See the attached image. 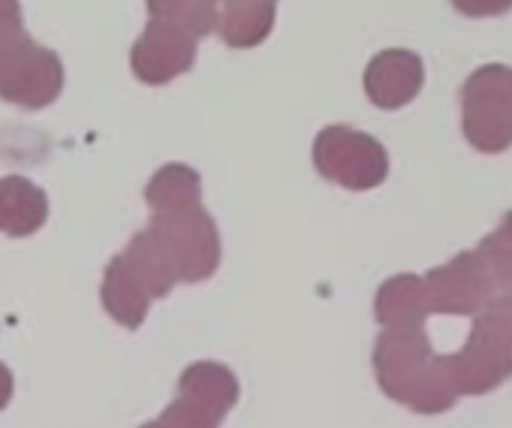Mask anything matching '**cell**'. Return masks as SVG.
<instances>
[{
    "label": "cell",
    "instance_id": "6",
    "mask_svg": "<svg viewBox=\"0 0 512 428\" xmlns=\"http://www.w3.org/2000/svg\"><path fill=\"white\" fill-rule=\"evenodd\" d=\"M238 401V377L220 362H193L178 380V398L145 428H220Z\"/></svg>",
    "mask_w": 512,
    "mask_h": 428
},
{
    "label": "cell",
    "instance_id": "10",
    "mask_svg": "<svg viewBox=\"0 0 512 428\" xmlns=\"http://www.w3.org/2000/svg\"><path fill=\"white\" fill-rule=\"evenodd\" d=\"M425 85V64L410 49H386L371 58L365 70V94L380 109H401L419 97Z\"/></svg>",
    "mask_w": 512,
    "mask_h": 428
},
{
    "label": "cell",
    "instance_id": "3",
    "mask_svg": "<svg viewBox=\"0 0 512 428\" xmlns=\"http://www.w3.org/2000/svg\"><path fill=\"white\" fill-rule=\"evenodd\" d=\"M61 88L64 67L58 55L25 34L19 0H0V97L25 109H43L58 100Z\"/></svg>",
    "mask_w": 512,
    "mask_h": 428
},
{
    "label": "cell",
    "instance_id": "7",
    "mask_svg": "<svg viewBox=\"0 0 512 428\" xmlns=\"http://www.w3.org/2000/svg\"><path fill=\"white\" fill-rule=\"evenodd\" d=\"M314 163L323 178L347 190H371L389 175V154L371 133L326 127L314 142Z\"/></svg>",
    "mask_w": 512,
    "mask_h": 428
},
{
    "label": "cell",
    "instance_id": "14",
    "mask_svg": "<svg viewBox=\"0 0 512 428\" xmlns=\"http://www.w3.org/2000/svg\"><path fill=\"white\" fill-rule=\"evenodd\" d=\"M148 10L160 22H172L196 40L214 31L217 0H148Z\"/></svg>",
    "mask_w": 512,
    "mask_h": 428
},
{
    "label": "cell",
    "instance_id": "5",
    "mask_svg": "<svg viewBox=\"0 0 512 428\" xmlns=\"http://www.w3.org/2000/svg\"><path fill=\"white\" fill-rule=\"evenodd\" d=\"M461 124L467 142L482 154L512 145V67L485 64L464 82Z\"/></svg>",
    "mask_w": 512,
    "mask_h": 428
},
{
    "label": "cell",
    "instance_id": "15",
    "mask_svg": "<svg viewBox=\"0 0 512 428\" xmlns=\"http://www.w3.org/2000/svg\"><path fill=\"white\" fill-rule=\"evenodd\" d=\"M476 257L482 260L494 293L497 290H509L512 287V211L506 214V221L500 224V230H494L476 251ZM491 293V296H494Z\"/></svg>",
    "mask_w": 512,
    "mask_h": 428
},
{
    "label": "cell",
    "instance_id": "8",
    "mask_svg": "<svg viewBox=\"0 0 512 428\" xmlns=\"http://www.w3.org/2000/svg\"><path fill=\"white\" fill-rule=\"evenodd\" d=\"M422 284L428 311L437 314H479L494 293L491 278L473 251H464L452 263L434 269Z\"/></svg>",
    "mask_w": 512,
    "mask_h": 428
},
{
    "label": "cell",
    "instance_id": "1",
    "mask_svg": "<svg viewBox=\"0 0 512 428\" xmlns=\"http://www.w3.org/2000/svg\"><path fill=\"white\" fill-rule=\"evenodd\" d=\"M178 281H184V266L175 245L157 224H148L109 263L100 296L115 323L139 329L151 302L166 296Z\"/></svg>",
    "mask_w": 512,
    "mask_h": 428
},
{
    "label": "cell",
    "instance_id": "4",
    "mask_svg": "<svg viewBox=\"0 0 512 428\" xmlns=\"http://www.w3.org/2000/svg\"><path fill=\"white\" fill-rule=\"evenodd\" d=\"M455 392H485L512 374V317L488 302L476 314V326L464 350L440 359Z\"/></svg>",
    "mask_w": 512,
    "mask_h": 428
},
{
    "label": "cell",
    "instance_id": "16",
    "mask_svg": "<svg viewBox=\"0 0 512 428\" xmlns=\"http://www.w3.org/2000/svg\"><path fill=\"white\" fill-rule=\"evenodd\" d=\"M452 7L461 16L488 19V16H506L512 10V0H452Z\"/></svg>",
    "mask_w": 512,
    "mask_h": 428
},
{
    "label": "cell",
    "instance_id": "13",
    "mask_svg": "<svg viewBox=\"0 0 512 428\" xmlns=\"http://www.w3.org/2000/svg\"><path fill=\"white\" fill-rule=\"evenodd\" d=\"M377 320L383 326H422L428 317L425 284L416 275H398L386 281L377 293Z\"/></svg>",
    "mask_w": 512,
    "mask_h": 428
},
{
    "label": "cell",
    "instance_id": "17",
    "mask_svg": "<svg viewBox=\"0 0 512 428\" xmlns=\"http://www.w3.org/2000/svg\"><path fill=\"white\" fill-rule=\"evenodd\" d=\"M13 389H16V380H13V371L0 362V410H4L10 401H13Z\"/></svg>",
    "mask_w": 512,
    "mask_h": 428
},
{
    "label": "cell",
    "instance_id": "11",
    "mask_svg": "<svg viewBox=\"0 0 512 428\" xmlns=\"http://www.w3.org/2000/svg\"><path fill=\"white\" fill-rule=\"evenodd\" d=\"M46 218L49 199L34 181L22 175L0 178V233L13 239H28L43 230Z\"/></svg>",
    "mask_w": 512,
    "mask_h": 428
},
{
    "label": "cell",
    "instance_id": "12",
    "mask_svg": "<svg viewBox=\"0 0 512 428\" xmlns=\"http://www.w3.org/2000/svg\"><path fill=\"white\" fill-rule=\"evenodd\" d=\"M275 25L272 0H217V22L220 37L235 49H250L263 43Z\"/></svg>",
    "mask_w": 512,
    "mask_h": 428
},
{
    "label": "cell",
    "instance_id": "18",
    "mask_svg": "<svg viewBox=\"0 0 512 428\" xmlns=\"http://www.w3.org/2000/svg\"><path fill=\"white\" fill-rule=\"evenodd\" d=\"M142 428H145V425H142Z\"/></svg>",
    "mask_w": 512,
    "mask_h": 428
},
{
    "label": "cell",
    "instance_id": "9",
    "mask_svg": "<svg viewBox=\"0 0 512 428\" xmlns=\"http://www.w3.org/2000/svg\"><path fill=\"white\" fill-rule=\"evenodd\" d=\"M196 58V37L172 22L154 19L133 46V73L145 85H166L187 73Z\"/></svg>",
    "mask_w": 512,
    "mask_h": 428
},
{
    "label": "cell",
    "instance_id": "2",
    "mask_svg": "<svg viewBox=\"0 0 512 428\" xmlns=\"http://www.w3.org/2000/svg\"><path fill=\"white\" fill-rule=\"evenodd\" d=\"M374 371L389 398L419 413H440L458 395L443 362L431 356L422 326H386L374 347Z\"/></svg>",
    "mask_w": 512,
    "mask_h": 428
}]
</instances>
